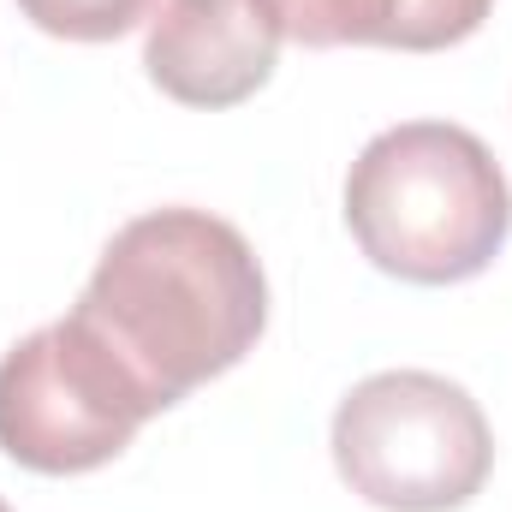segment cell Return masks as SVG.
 <instances>
[{
    "instance_id": "obj_1",
    "label": "cell",
    "mask_w": 512,
    "mask_h": 512,
    "mask_svg": "<svg viewBox=\"0 0 512 512\" xmlns=\"http://www.w3.org/2000/svg\"><path fill=\"white\" fill-rule=\"evenodd\" d=\"M72 316L90 322L167 411L262 340L268 280L233 221L209 209H149L108 239Z\"/></svg>"
},
{
    "instance_id": "obj_7",
    "label": "cell",
    "mask_w": 512,
    "mask_h": 512,
    "mask_svg": "<svg viewBox=\"0 0 512 512\" xmlns=\"http://www.w3.org/2000/svg\"><path fill=\"white\" fill-rule=\"evenodd\" d=\"M161 0H18V12L60 42H114L155 18Z\"/></svg>"
},
{
    "instance_id": "obj_3",
    "label": "cell",
    "mask_w": 512,
    "mask_h": 512,
    "mask_svg": "<svg viewBox=\"0 0 512 512\" xmlns=\"http://www.w3.org/2000/svg\"><path fill=\"white\" fill-rule=\"evenodd\" d=\"M334 465L382 512H459L483 495L495 435L483 405L435 370H382L334 411Z\"/></svg>"
},
{
    "instance_id": "obj_6",
    "label": "cell",
    "mask_w": 512,
    "mask_h": 512,
    "mask_svg": "<svg viewBox=\"0 0 512 512\" xmlns=\"http://www.w3.org/2000/svg\"><path fill=\"white\" fill-rule=\"evenodd\" d=\"M298 48H399L435 54L483 30L495 0H262Z\"/></svg>"
},
{
    "instance_id": "obj_8",
    "label": "cell",
    "mask_w": 512,
    "mask_h": 512,
    "mask_svg": "<svg viewBox=\"0 0 512 512\" xmlns=\"http://www.w3.org/2000/svg\"><path fill=\"white\" fill-rule=\"evenodd\" d=\"M0 512H12V507H6V501H0Z\"/></svg>"
},
{
    "instance_id": "obj_2",
    "label": "cell",
    "mask_w": 512,
    "mask_h": 512,
    "mask_svg": "<svg viewBox=\"0 0 512 512\" xmlns=\"http://www.w3.org/2000/svg\"><path fill=\"white\" fill-rule=\"evenodd\" d=\"M346 227L393 280L459 286L501 256L512 233V191L477 131L411 120L370 137L352 161Z\"/></svg>"
},
{
    "instance_id": "obj_5",
    "label": "cell",
    "mask_w": 512,
    "mask_h": 512,
    "mask_svg": "<svg viewBox=\"0 0 512 512\" xmlns=\"http://www.w3.org/2000/svg\"><path fill=\"white\" fill-rule=\"evenodd\" d=\"M280 24L262 0H161L143 66L179 108H239L274 78Z\"/></svg>"
},
{
    "instance_id": "obj_4",
    "label": "cell",
    "mask_w": 512,
    "mask_h": 512,
    "mask_svg": "<svg viewBox=\"0 0 512 512\" xmlns=\"http://www.w3.org/2000/svg\"><path fill=\"white\" fill-rule=\"evenodd\" d=\"M155 411L161 405L137 387L114 346L78 316L24 334L0 358V453L24 471H96L126 453Z\"/></svg>"
}]
</instances>
